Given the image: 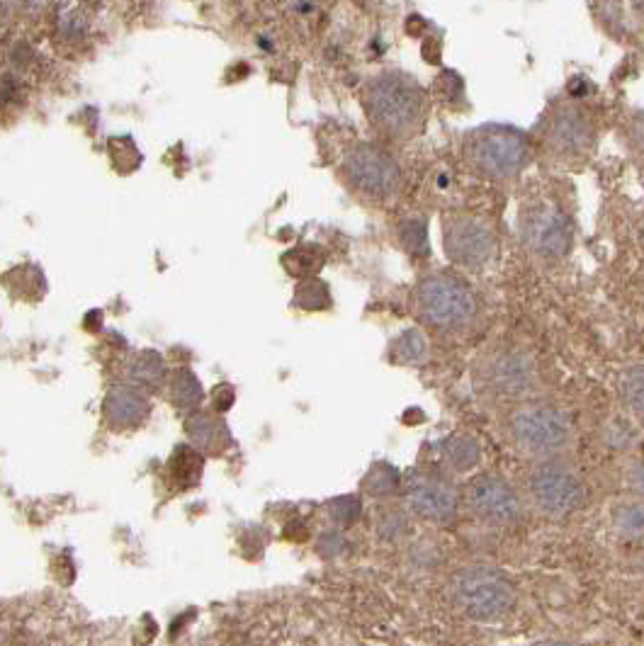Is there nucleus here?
<instances>
[{
	"label": "nucleus",
	"instance_id": "1",
	"mask_svg": "<svg viewBox=\"0 0 644 646\" xmlns=\"http://www.w3.org/2000/svg\"><path fill=\"white\" fill-rule=\"evenodd\" d=\"M365 112L372 127L392 141L414 139L423 132L428 100L409 73L384 71L370 78L363 90Z\"/></svg>",
	"mask_w": 644,
	"mask_h": 646
},
{
	"label": "nucleus",
	"instance_id": "2",
	"mask_svg": "<svg viewBox=\"0 0 644 646\" xmlns=\"http://www.w3.org/2000/svg\"><path fill=\"white\" fill-rule=\"evenodd\" d=\"M465 161L479 178L491 183H513L530 163L533 149L521 129L508 124H484L467 134Z\"/></svg>",
	"mask_w": 644,
	"mask_h": 646
},
{
	"label": "nucleus",
	"instance_id": "3",
	"mask_svg": "<svg viewBox=\"0 0 644 646\" xmlns=\"http://www.w3.org/2000/svg\"><path fill=\"white\" fill-rule=\"evenodd\" d=\"M414 311L426 326L455 333L477 319L479 299L455 272H431L414 289Z\"/></svg>",
	"mask_w": 644,
	"mask_h": 646
},
{
	"label": "nucleus",
	"instance_id": "4",
	"mask_svg": "<svg viewBox=\"0 0 644 646\" xmlns=\"http://www.w3.org/2000/svg\"><path fill=\"white\" fill-rule=\"evenodd\" d=\"M506 435L523 455L547 459L562 455L572 445V423L562 408L545 401H525L513 406L506 416Z\"/></svg>",
	"mask_w": 644,
	"mask_h": 646
},
{
	"label": "nucleus",
	"instance_id": "5",
	"mask_svg": "<svg viewBox=\"0 0 644 646\" xmlns=\"http://www.w3.org/2000/svg\"><path fill=\"white\" fill-rule=\"evenodd\" d=\"M450 598L455 608L470 620L491 622L504 617L516 603V588L504 571L494 566H465L450 581Z\"/></svg>",
	"mask_w": 644,
	"mask_h": 646
},
{
	"label": "nucleus",
	"instance_id": "6",
	"mask_svg": "<svg viewBox=\"0 0 644 646\" xmlns=\"http://www.w3.org/2000/svg\"><path fill=\"white\" fill-rule=\"evenodd\" d=\"M343 178L367 202H387L401 190V168L375 144H355L343 156Z\"/></svg>",
	"mask_w": 644,
	"mask_h": 646
},
{
	"label": "nucleus",
	"instance_id": "7",
	"mask_svg": "<svg viewBox=\"0 0 644 646\" xmlns=\"http://www.w3.org/2000/svg\"><path fill=\"white\" fill-rule=\"evenodd\" d=\"M525 489H528V501L535 513L552 520L572 515L586 498V486L581 476L564 464L552 462V459L533 469V474L525 481Z\"/></svg>",
	"mask_w": 644,
	"mask_h": 646
},
{
	"label": "nucleus",
	"instance_id": "8",
	"mask_svg": "<svg viewBox=\"0 0 644 646\" xmlns=\"http://www.w3.org/2000/svg\"><path fill=\"white\" fill-rule=\"evenodd\" d=\"M523 248L535 258L555 263L572 251V224L559 212L555 204L538 200L523 209L521 224H518Z\"/></svg>",
	"mask_w": 644,
	"mask_h": 646
},
{
	"label": "nucleus",
	"instance_id": "9",
	"mask_svg": "<svg viewBox=\"0 0 644 646\" xmlns=\"http://www.w3.org/2000/svg\"><path fill=\"white\" fill-rule=\"evenodd\" d=\"M445 255L460 268H482L496 253L494 226L479 214L457 212L443 221Z\"/></svg>",
	"mask_w": 644,
	"mask_h": 646
},
{
	"label": "nucleus",
	"instance_id": "10",
	"mask_svg": "<svg viewBox=\"0 0 644 646\" xmlns=\"http://www.w3.org/2000/svg\"><path fill=\"white\" fill-rule=\"evenodd\" d=\"M462 498L474 518L482 520L484 525H513L523 513V503L516 489L499 474L472 476L462 491Z\"/></svg>",
	"mask_w": 644,
	"mask_h": 646
},
{
	"label": "nucleus",
	"instance_id": "11",
	"mask_svg": "<svg viewBox=\"0 0 644 646\" xmlns=\"http://www.w3.org/2000/svg\"><path fill=\"white\" fill-rule=\"evenodd\" d=\"M404 493L409 510L428 523H448L457 513V491L443 476L409 474L404 479Z\"/></svg>",
	"mask_w": 644,
	"mask_h": 646
},
{
	"label": "nucleus",
	"instance_id": "12",
	"mask_svg": "<svg viewBox=\"0 0 644 646\" xmlns=\"http://www.w3.org/2000/svg\"><path fill=\"white\" fill-rule=\"evenodd\" d=\"M593 122L584 110L574 105H559L550 117H547L545 144L559 158H581L591 151Z\"/></svg>",
	"mask_w": 644,
	"mask_h": 646
},
{
	"label": "nucleus",
	"instance_id": "13",
	"mask_svg": "<svg viewBox=\"0 0 644 646\" xmlns=\"http://www.w3.org/2000/svg\"><path fill=\"white\" fill-rule=\"evenodd\" d=\"M484 384L499 396H523L535 384V365L521 350L504 348L489 353L479 367Z\"/></svg>",
	"mask_w": 644,
	"mask_h": 646
},
{
	"label": "nucleus",
	"instance_id": "14",
	"mask_svg": "<svg viewBox=\"0 0 644 646\" xmlns=\"http://www.w3.org/2000/svg\"><path fill=\"white\" fill-rule=\"evenodd\" d=\"M149 399L137 387H115L105 396V421L117 430L139 428L149 416Z\"/></svg>",
	"mask_w": 644,
	"mask_h": 646
},
{
	"label": "nucleus",
	"instance_id": "15",
	"mask_svg": "<svg viewBox=\"0 0 644 646\" xmlns=\"http://www.w3.org/2000/svg\"><path fill=\"white\" fill-rule=\"evenodd\" d=\"M185 428H188L190 440L195 442L197 450L219 455V452H224L231 445V433L227 425H224V421H219V418L209 416V413H192Z\"/></svg>",
	"mask_w": 644,
	"mask_h": 646
},
{
	"label": "nucleus",
	"instance_id": "16",
	"mask_svg": "<svg viewBox=\"0 0 644 646\" xmlns=\"http://www.w3.org/2000/svg\"><path fill=\"white\" fill-rule=\"evenodd\" d=\"M440 455H443L445 467H448L450 472L470 474L479 467V462H482V445H479V440L472 438V435L455 433L443 440Z\"/></svg>",
	"mask_w": 644,
	"mask_h": 646
},
{
	"label": "nucleus",
	"instance_id": "17",
	"mask_svg": "<svg viewBox=\"0 0 644 646\" xmlns=\"http://www.w3.org/2000/svg\"><path fill=\"white\" fill-rule=\"evenodd\" d=\"M360 489L372 498H392L394 493L404 491V476L399 474V469L394 467V464L377 462L372 464L370 472L365 474Z\"/></svg>",
	"mask_w": 644,
	"mask_h": 646
},
{
	"label": "nucleus",
	"instance_id": "18",
	"mask_svg": "<svg viewBox=\"0 0 644 646\" xmlns=\"http://www.w3.org/2000/svg\"><path fill=\"white\" fill-rule=\"evenodd\" d=\"M428 357V340L418 328H406L401 331L397 338L392 340V348H389V360L394 365H421Z\"/></svg>",
	"mask_w": 644,
	"mask_h": 646
},
{
	"label": "nucleus",
	"instance_id": "19",
	"mask_svg": "<svg viewBox=\"0 0 644 646\" xmlns=\"http://www.w3.org/2000/svg\"><path fill=\"white\" fill-rule=\"evenodd\" d=\"M615 532L630 540L644 537V498H627V501L615 503L613 515H610Z\"/></svg>",
	"mask_w": 644,
	"mask_h": 646
},
{
	"label": "nucleus",
	"instance_id": "20",
	"mask_svg": "<svg viewBox=\"0 0 644 646\" xmlns=\"http://www.w3.org/2000/svg\"><path fill=\"white\" fill-rule=\"evenodd\" d=\"M620 399L627 411L644 423V365L627 367L620 377Z\"/></svg>",
	"mask_w": 644,
	"mask_h": 646
},
{
	"label": "nucleus",
	"instance_id": "21",
	"mask_svg": "<svg viewBox=\"0 0 644 646\" xmlns=\"http://www.w3.org/2000/svg\"><path fill=\"white\" fill-rule=\"evenodd\" d=\"M127 377L132 379L137 387H158L166 377V365H163V357L158 353H139L129 362Z\"/></svg>",
	"mask_w": 644,
	"mask_h": 646
},
{
	"label": "nucleus",
	"instance_id": "22",
	"mask_svg": "<svg viewBox=\"0 0 644 646\" xmlns=\"http://www.w3.org/2000/svg\"><path fill=\"white\" fill-rule=\"evenodd\" d=\"M397 238H399L401 246L406 248V253L416 255V258H426V255L431 253V246H428L426 219L409 217V219L399 221Z\"/></svg>",
	"mask_w": 644,
	"mask_h": 646
},
{
	"label": "nucleus",
	"instance_id": "23",
	"mask_svg": "<svg viewBox=\"0 0 644 646\" xmlns=\"http://www.w3.org/2000/svg\"><path fill=\"white\" fill-rule=\"evenodd\" d=\"M205 399V391H202L200 379L195 377L190 370H180L173 377L171 382V401L183 411H192V408L200 406V401Z\"/></svg>",
	"mask_w": 644,
	"mask_h": 646
},
{
	"label": "nucleus",
	"instance_id": "24",
	"mask_svg": "<svg viewBox=\"0 0 644 646\" xmlns=\"http://www.w3.org/2000/svg\"><path fill=\"white\" fill-rule=\"evenodd\" d=\"M375 530L384 542H399L409 532V513L399 506H382L377 510Z\"/></svg>",
	"mask_w": 644,
	"mask_h": 646
},
{
	"label": "nucleus",
	"instance_id": "25",
	"mask_svg": "<svg viewBox=\"0 0 644 646\" xmlns=\"http://www.w3.org/2000/svg\"><path fill=\"white\" fill-rule=\"evenodd\" d=\"M168 467H171L175 481H180V484H192V481L200 479L202 474V455L197 450H192V447L180 445L178 450L173 452Z\"/></svg>",
	"mask_w": 644,
	"mask_h": 646
},
{
	"label": "nucleus",
	"instance_id": "26",
	"mask_svg": "<svg viewBox=\"0 0 644 646\" xmlns=\"http://www.w3.org/2000/svg\"><path fill=\"white\" fill-rule=\"evenodd\" d=\"M295 302L307 311H321L326 306H331V294L329 287L319 280H307L304 285L297 287Z\"/></svg>",
	"mask_w": 644,
	"mask_h": 646
},
{
	"label": "nucleus",
	"instance_id": "27",
	"mask_svg": "<svg viewBox=\"0 0 644 646\" xmlns=\"http://www.w3.org/2000/svg\"><path fill=\"white\" fill-rule=\"evenodd\" d=\"M363 513V503L358 496H338L329 503V515L338 525H353Z\"/></svg>",
	"mask_w": 644,
	"mask_h": 646
},
{
	"label": "nucleus",
	"instance_id": "28",
	"mask_svg": "<svg viewBox=\"0 0 644 646\" xmlns=\"http://www.w3.org/2000/svg\"><path fill=\"white\" fill-rule=\"evenodd\" d=\"M625 484L637 498H644V459L630 462L625 467Z\"/></svg>",
	"mask_w": 644,
	"mask_h": 646
},
{
	"label": "nucleus",
	"instance_id": "29",
	"mask_svg": "<svg viewBox=\"0 0 644 646\" xmlns=\"http://www.w3.org/2000/svg\"><path fill=\"white\" fill-rule=\"evenodd\" d=\"M319 549L324 554H338V552H341V549H346V540H343L341 532L331 530V532H326V535H321Z\"/></svg>",
	"mask_w": 644,
	"mask_h": 646
},
{
	"label": "nucleus",
	"instance_id": "30",
	"mask_svg": "<svg viewBox=\"0 0 644 646\" xmlns=\"http://www.w3.org/2000/svg\"><path fill=\"white\" fill-rule=\"evenodd\" d=\"M538 646H572V644H567V642H545V644H538Z\"/></svg>",
	"mask_w": 644,
	"mask_h": 646
}]
</instances>
